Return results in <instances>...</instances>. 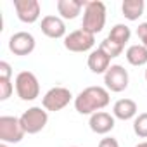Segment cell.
<instances>
[{
  "label": "cell",
  "mask_w": 147,
  "mask_h": 147,
  "mask_svg": "<svg viewBox=\"0 0 147 147\" xmlns=\"http://www.w3.org/2000/svg\"><path fill=\"white\" fill-rule=\"evenodd\" d=\"M111 102L109 90L104 87H87L75 97V109L80 114L92 116L94 113L102 111Z\"/></svg>",
  "instance_id": "1"
},
{
  "label": "cell",
  "mask_w": 147,
  "mask_h": 147,
  "mask_svg": "<svg viewBox=\"0 0 147 147\" xmlns=\"http://www.w3.org/2000/svg\"><path fill=\"white\" fill-rule=\"evenodd\" d=\"M106 26V4L100 0L87 2L85 11H83V21H82V30L97 35L104 30Z\"/></svg>",
  "instance_id": "2"
},
{
  "label": "cell",
  "mask_w": 147,
  "mask_h": 147,
  "mask_svg": "<svg viewBox=\"0 0 147 147\" xmlns=\"http://www.w3.org/2000/svg\"><path fill=\"white\" fill-rule=\"evenodd\" d=\"M14 87H16L18 97L21 100H24V102H31V100H35L40 95L38 78L31 71H19L16 80H14Z\"/></svg>",
  "instance_id": "3"
},
{
  "label": "cell",
  "mask_w": 147,
  "mask_h": 147,
  "mask_svg": "<svg viewBox=\"0 0 147 147\" xmlns=\"http://www.w3.org/2000/svg\"><path fill=\"white\" fill-rule=\"evenodd\" d=\"M19 119H21V125H23L24 131L28 135H35V133L42 131L47 126V123H49V111H45V109H42L38 106H33V107L26 109L19 116Z\"/></svg>",
  "instance_id": "4"
},
{
  "label": "cell",
  "mask_w": 147,
  "mask_h": 147,
  "mask_svg": "<svg viewBox=\"0 0 147 147\" xmlns=\"http://www.w3.org/2000/svg\"><path fill=\"white\" fill-rule=\"evenodd\" d=\"M26 131L16 116H0V140L2 144H19Z\"/></svg>",
  "instance_id": "5"
},
{
  "label": "cell",
  "mask_w": 147,
  "mask_h": 147,
  "mask_svg": "<svg viewBox=\"0 0 147 147\" xmlns=\"http://www.w3.org/2000/svg\"><path fill=\"white\" fill-rule=\"evenodd\" d=\"M71 100H73V94H71L69 88H66V87H54L43 95L42 106H43L45 111L57 113V111H62Z\"/></svg>",
  "instance_id": "6"
},
{
  "label": "cell",
  "mask_w": 147,
  "mask_h": 147,
  "mask_svg": "<svg viewBox=\"0 0 147 147\" xmlns=\"http://www.w3.org/2000/svg\"><path fill=\"white\" fill-rule=\"evenodd\" d=\"M95 45V35L85 31V30H75V31H71L69 35H66L64 38V47L69 50V52H88L92 50Z\"/></svg>",
  "instance_id": "7"
},
{
  "label": "cell",
  "mask_w": 147,
  "mask_h": 147,
  "mask_svg": "<svg viewBox=\"0 0 147 147\" xmlns=\"http://www.w3.org/2000/svg\"><path fill=\"white\" fill-rule=\"evenodd\" d=\"M104 83H106V88L109 92H114V94H119V92L126 90L128 83H130L128 71L121 64H111V67L104 75Z\"/></svg>",
  "instance_id": "8"
},
{
  "label": "cell",
  "mask_w": 147,
  "mask_h": 147,
  "mask_svg": "<svg viewBox=\"0 0 147 147\" xmlns=\"http://www.w3.org/2000/svg\"><path fill=\"white\" fill-rule=\"evenodd\" d=\"M18 19L24 24H33L42 16V5L38 0H14Z\"/></svg>",
  "instance_id": "9"
},
{
  "label": "cell",
  "mask_w": 147,
  "mask_h": 147,
  "mask_svg": "<svg viewBox=\"0 0 147 147\" xmlns=\"http://www.w3.org/2000/svg\"><path fill=\"white\" fill-rule=\"evenodd\" d=\"M35 47H36V40L28 31H18L9 38V50L14 55H19V57L30 55L35 50Z\"/></svg>",
  "instance_id": "10"
},
{
  "label": "cell",
  "mask_w": 147,
  "mask_h": 147,
  "mask_svg": "<svg viewBox=\"0 0 147 147\" xmlns=\"http://www.w3.org/2000/svg\"><path fill=\"white\" fill-rule=\"evenodd\" d=\"M88 126L94 133L97 135H107L109 131H113V128L116 126V118L106 111H99L94 113L88 119Z\"/></svg>",
  "instance_id": "11"
},
{
  "label": "cell",
  "mask_w": 147,
  "mask_h": 147,
  "mask_svg": "<svg viewBox=\"0 0 147 147\" xmlns=\"http://www.w3.org/2000/svg\"><path fill=\"white\" fill-rule=\"evenodd\" d=\"M40 28H42V33L45 36H49V38H54V40L66 38V23L59 16H45V18H42Z\"/></svg>",
  "instance_id": "12"
},
{
  "label": "cell",
  "mask_w": 147,
  "mask_h": 147,
  "mask_svg": "<svg viewBox=\"0 0 147 147\" xmlns=\"http://www.w3.org/2000/svg\"><path fill=\"white\" fill-rule=\"evenodd\" d=\"M87 2L83 0H57V12L61 19H76L82 11H85Z\"/></svg>",
  "instance_id": "13"
},
{
  "label": "cell",
  "mask_w": 147,
  "mask_h": 147,
  "mask_svg": "<svg viewBox=\"0 0 147 147\" xmlns=\"http://www.w3.org/2000/svg\"><path fill=\"white\" fill-rule=\"evenodd\" d=\"M87 64H88V69L95 75H106V71L111 67V57L102 50V49H94L87 59Z\"/></svg>",
  "instance_id": "14"
},
{
  "label": "cell",
  "mask_w": 147,
  "mask_h": 147,
  "mask_svg": "<svg viewBox=\"0 0 147 147\" xmlns=\"http://www.w3.org/2000/svg\"><path fill=\"white\" fill-rule=\"evenodd\" d=\"M137 113H138V107H137V102L133 99H119L113 106V116L116 119H121V121L135 119Z\"/></svg>",
  "instance_id": "15"
},
{
  "label": "cell",
  "mask_w": 147,
  "mask_h": 147,
  "mask_svg": "<svg viewBox=\"0 0 147 147\" xmlns=\"http://www.w3.org/2000/svg\"><path fill=\"white\" fill-rule=\"evenodd\" d=\"M126 61L135 66V67H140V66H147V47H144L142 43H133L126 49Z\"/></svg>",
  "instance_id": "16"
},
{
  "label": "cell",
  "mask_w": 147,
  "mask_h": 147,
  "mask_svg": "<svg viewBox=\"0 0 147 147\" xmlns=\"http://www.w3.org/2000/svg\"><path fill=\"white\" fill-rule=\"evenodd\" d=\"M145 9V2L144 0H123L121 4V12L128 21H137Z\"/></svg>",
  "instance_id": "17"
},
{
  "label": "cell",
  "mask_w": 147,
  "mask_h": 147,
  "mask_svg": "<svg viewBox=\"0 0 147 147\" xmlns=\"http://www.w3.org/2000/svg\"><path fill=\"white\" fill-rule=\"evenodd\" d=\"M130 36H131V30H130V26H126V24H123V23L114 24V26L111 28L109 35H107L109 40L116 42V43L121 45V47H125V45L130 42Z\"/></svg>",
  "instance_id": "18"
},
{
  "label": "cell",
  "mask_w": 147,
  "mask_h": 147,
  "mask_svg": "<svg viewBox=\"0 0 147 147\" xmlns=\"http://www.w3.org/2000/svg\"><path fill=\"white\" fill-rule=\"evenodd\" d=\"M99 49H102L111 59H114V57H118V55H121L123 54V50H125V47H121V45H118L116 42H113V40H109L107 36L100 42V45H99Z\"/></svg>",
  "instance_id": "19"
},
{
  "label": "cell",
  "mask_w": 147,
  "mask_h": 147,
  "mask_svg": "<svg viewBox=\"0 0 147 147\" xmlns=\"http://www.w3.org/2000/svg\"><path fill=\"white\" fill-rule=\"evenodd\" d=\"M133 131L138 138H147V113L137 114L133 119Z\"/></svg>",
  "instance_id": "20"
},
{
  "label": "cell",
  "mask_w": 147,
  "mask_h": 147,
  "mask_svg": "<svg viewBox=\"0 0 147 147\" xmlns=\"http://www.w3.org/2000/svg\"><path fill=\"white\" fill-rule=\"evenodd\" d=\"M14 92L12 80H0V100H7Z\"/></svg>",
  "instance_id": "21"
},
{
  "label": "cell",
  "mask_w": 147,
  "mask_h": 147,
  "mask_svg": "<svg viewBox=\"0 0 147 147\" xmlns=\"http://www.w3.org/2000/svg\"><path fill=\"white\" fill-rule=\"evenodd\" d=\"M0 80H12V67L7 61H0Z\"/></svg>",
  "instance_id": "22"
},
{
  "label": "cell",
  "mask_w": 147,
  "mask_h": 147,
  "mask_svg": "<svg viewBox=\"0 0 147 147\" xmlns=\"http://www.w3.org/2000/svg\"><path fill=\"white\" fill-rule=\"evenodd\" d=\"M137 36L144 47H147V23H140L137 28Z\"/></svg>",
  "instance_id": "23"
},
{
  "label": "cell",
  "mask_w": 147,
  "mask_h": 147,
  "mask_svg": "<svg viewBox=\"0 0 147 147\" xmlns=\"http://www.w3.org/2000/svg\"><path fill=\"white\" fill-rule=\"evenodd\" d=\"M97 147H119V144L114 137H106V138H100Z\"/></svg>",
  "instance_id": "24"
},
{
  "label": "cell",
  "mask_w": 147,
  "mask_h": 147,
  "mask_svg": "<svg viewBox=\"0 0 147 147\" xmlns=\"http://www.w3.org/2000/svg\"><path fill=\"white\" fill-rule=\"evenodd\" d=\"M135 147H147V140H145V142H140V144H137Z\"/></svg>",
  "instance_id": "25"
},
{
  "label": "cell",
  "mask_w": 147,
  "mask_h": 147,
  "mask_svg": "<svg viewBox=\"0 0 147 147\" xmlns=\"http://www.w3.org/2000/svg\"><path fill=\"white\" fill-rule=\"evenodd\" d=\"M0 147H9V144H0Z\"/></svg>",
  "instance_id": "26"
},
{
  "label": "cell",
  "mask_w": 147,
  "mask_h": 147,
  "mask_svg": "<svg viewBox=\"0 0 147 147\" xmlns=\"http://www.w3.org/2000/svg\"><path fill=\"white\" fill-rule=\"evenodd\" d=\"M145 82H147V69H145Z\"/></svg>",
  "instance_id": "27"
},
{
  "label": "cell",
  "mask_w": 147,
  "mask_h": 147,
  "mask_svg": "<svg viewBox=\"0 0 147 147\" xmlns=\"http://www.w3.org/2000/svg\"><path fill=\"white\" fill-rule=\"evenodd\" d=\"M73 147H78V145H73Z\"/></svg>",
  "instance_id": "28"
}]
</instances>
